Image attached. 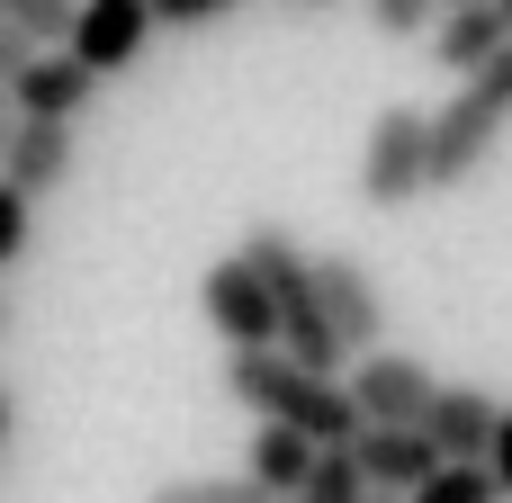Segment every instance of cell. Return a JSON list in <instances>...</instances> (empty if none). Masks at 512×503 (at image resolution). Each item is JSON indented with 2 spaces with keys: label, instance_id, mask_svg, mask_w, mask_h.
<instances>
[{
  "label": "cell",
  "instance_id": "obj_1",
  "mask_svg": "<svg viewBox=\"0 0 512 503\" xmlns=\"http://www.w3.org/2000/svg\"><path fill=\"white\" fill-rule=\"evenodd\" d=\"M225 387H234V405H243L252 423L306 432L315 450H351V441L369 432L360 405H351V387L324 378V369H297L288 351H234V360H225Z\"/></svg>",
  "mask_w": 512,
  "mask_h": 503
},
{
  "label": "cell",
  "instance_id": "obj_2",
  "mask_svg": "<svg viewBox=\"0 0 512 503\" xmlns=\"http://www.w3.org/2000/svg\"><path fill=\"white\" fill-rule=\"evenodd\" d=\"M243 270L270 288V315H279V351L297 360V369H342V342H333V324H324V297H315V252L288 234V225H252L243 234Z\"/></svg>",
  "mask_w": 512,
  "mask_h": 503
},
{
  "label": "cell",
  "instance_id": "obj_3",
  "mask_svg": "<svg viewBox=\"0 0 512 503\" xmlns=\"http://www.w3.org/2000/svg\"><path fill=\"white\" fill-rule=\"evenodd\" d=\"M512 126V45L486 63V72H468L459 90H450V108H432V189H459L486 153H495V135Z\"/></svg>",
  "mask_w": 512,
  "mask_h": 503
},
{
  "label": "cell",
  "instance_id": "obj_4",
  "mask_svg": "<svg viewBox=\"0 0 512 503\" xmlns=\"http://www.w3.org/2000/svg\"><path fill=\"white\" fill-rule=\"evenodd\" d=\"M432 117L423 108H378L369 117V144H360V207H414L432 180Z\"/></svg>",
  "mask_w": 512,
  "mask_h": 503
},
{
  "label": "cell",
  "instance_id": "obj_5",
  "mask_svg": "<svg viewBox=\"0 0 512 503\" xmlns=\"http://www.w3.org/2000/svg\"><path fill=\"white\" fill-rule=\"evenodd\" d=\"M342 387H351V405H360L369 432H423V414H432V396H441V378H432L414 351H360Z\"/></svg>",
  "mask_w": 512,
  "mask_h": 503
},
{
  "label": "cell",
  "instance_id": "obj_6",
  "mask_svg": "<svg viewBox=\"0 0 512 503\" xmlns=\"http://www.w3.org/2000/svg\"><path fill=\"white\" fill-rule=\"evenodd\" d=\"M315 297H324V324H333L342 360L387 351V297H378V279H369L360 252H315Z\"/></svg>",
  "mask_w": 512,
  "mask_h": 503
},
{
  "label": "cell",
  "instance_id": "obj_7",
  "mask_svg": "<svg viewBox=\"0 0 512 503\" xmlns=\"http://www.w3.org/2000/svg\"><path fill=\"white\" fill-rule=\"evenodd\" d=\"M144 45H153V0H81V9H72V36H63V54H72L90 81L135 72Z\"/></svg>",
  "mask_w": 512,
  "mask_h": 503
},
{
  "label": "cell",
  "instance_id": "obj_8",
  "mask_svg": "<svg viewBox=\"0 0 512 503\" xmlns=\"http://www.w3.org/2000/svg\"><path fill=\"white\" fill-rule=\"evenodd\" d=\"M198 306H207V324H216V342H225V351H279V315H270V288L243 270V252L207 261V279H198Z\"/></svg>",
  "mask_w": 512,
  "mask_h": 503
},
{
  "label": "cell",
  "instance_id": "obj_9",
  "mask_svg": "<svg viewBox=\"0 0 512 503\" xmlns=\"http://www.w3.org/2000/svg\"><path fill=\"white\" fill-rule=\"evenodd\" d=\"M495 396L486 387H441L432 396V414H423V441L441 450V468H486V450H495Z\"/></svg>",
  "mask_w": 512,
  "mask_h": 503
},
{
  "label": "cell",
  "instance_id": "obj_10",
  "mask_svg": "<svg viewBox=\"0 0 512 503\" xmlns=\"http://www.w3.org/2000/svg\"><path fill=\"white\" fill-rule=\"evenodd\" d=\"M9 99H18V117L72 126V117H81V108L99 99V81H90V72H81V63H72L63 45H45V54H36V63H27V72L9 81Z\"/></svg>",
  "mask_w": 512,
  "mask_h": 503
},
{
  "label": "cell",
  "instance_id": "obj_11",
  "mask_svg": "<svg viewBox=\"0 0 512 503\" xmlns=\"http://www.w3.org/2000/svg\"><path fill=\"white\" fill-rule=\"evenodd\" d=\"M63 171H72V126L18 117V144H9V162H0V180L36 207V198H54V189H63Z\"/></svg>",
  "mask_w": 512,
  "mask_h": 503
},
{
  "label": "cell",
  "instance_id": "obj_12",
  "mask_svg": "<svg viewBox=\"0 0 512 503\" xmlns=\"http://www.w3.org/2000/svg\"><path fill=\"white\" fill-rule=\"evenodd\" d=\"M351 468L369 477V495H414V486L441 468V450H432L423 432H360V441H351Z\"/></svg>",
  "mask_w": 512,
  "mask_h": 503
},
{
  "label": "cell",
  "instance_id": "obj_13",
  "mask_svg": "<svg viewBox=\"0 0 512 503\" xmlns=\"http://www.w3.org/2000/svg\"><path fill=\"white\" fill-rule=\"evenodd\" d=\"M315 459H324V450H315L306 432L261 423V432H252V459H243V477H252L270 503H297V495H306V477H315Z\"/></svg>",
  "mask_w": 512,
  "mask_h": 503
},
{
  "label": "cell",
  "instance_id": "obj_14",
  "mask_svg": "<svg viewBox=\"0 0 512 503\" xmlns=\"http://www.w3.org/2000/svg\"><path fill=\"white\" fill-rule=\"evenodd\" d=\"M504 45H512V36H504V18H495V9H441V18H432V63H441V72H459V81H468V72H486Z\"/></svg>",
  "mask_w": 512,
  "mask_h": 503
},
{
  "label": "cell",
  "instance_id": "obj_15",
  "mask_svg": "<svg viewBox=\"0 0 512 503\" xmlns=\"http://www.w3.org/2000/svg\"><path fill=\"white\" fill-rule=\"evenodd\" d=\"M72 9H81V0H0V18H9L27 45H63V36H72Z\"/></svg>",
  "mask_w": 512,
  "mask_h": 503
},
{
  "label": "cell",
  "instance_id": "obj_16",
  "mask_svg": "<svg viewBox=\"0 0 512 503\" xmlns=\"http://www.w3.org/2000/svg\"><path fill=\"white\" fill-rule=\"evenodd\" d=\"M297 503H369V477L351 468V450H324L315 459V477H306V495Z\"/></svg>",
  "mask_w": 512,
  "mask_h": 503
},
{
  "label": "cell",
  "instance_id": "obj_17",
  "mask_svg": "<svg viewBox=\"0 0 512 503\" xmlns=\"http://www.w3.org/2000/svg\"><path fill=\"white\" fill-rule=\"evenodd\" d=\"M405 503H504V495H495V477H486V468H432Z\"/></svg>",
  "mask_w": 512,
  "mask_h": 503
},
{
  "label": "cell",
  "instance_id": "obj_18",
  "mask_svg": "<svg viewBox=\"0 0 512 503\" xmlns=\"http://www.w3.org/2000/svg\"><path fill=\"white\" fill-rule=\"evenodd\" d=\"M153 503H270L252 477H171V486H153Z\"/></svg>",
  "mask_w": 512,
  "mask_h": 503
},
{
  "label": "cell",
  "instance_id": "obj_19",
  "mask_svg": "<svg viewBox=\"0 0 512 503\" xmlns=\"http://www.w3.org/2000/svg\"><path fill=\"white\" fill-rule=\"evenodd\" d=\"M369 18H378V36H432L441 0H369Z\"/></svg>",
  "mask_w": 512,
  "mask_h": 503
},
{
  "label": "cell",
  "instance_id": "obj_20",
  "mask_svg": "<svg viewBox=\"0 0 512 503\" xmlns=\"http://www.w3.org/2000/svg\"><path fill=\"white\" fill-rule=\"evenodd\" d=\"M243 0H153V27H216V18H234Z\"/></svg>",
  "mask_w": 512,
  "mask_h": 503
},
{
  "label": "cell",
  "instance_id": "obj_21",
  "mask_svg": "<svg viewBox=\"0 0 512 503\" xmlns=\"http://www.w3.org/2000/svg\"><path fill=\"white\" fill-rule=\"evenodd\" d=\"M27 225H36V207H27V198H18V189L0 180V270H9V261L27 252Z\"/></svg>",
  "mask_w": 512,
  "mask_h": 503
},
{
  "label": "cell",
  "instance_id": "obj_22",
  "mask_svg": "<svg viewBox=\"0 0 512 503\" xmlns=\"http://www.w3.org/2000/svg\"><path fill=\"white\" fill-rule=\"evenodd\" d=\"M486 477H495V495L512 503V405L495 414V450H486Z\"/></svg>",
  "mask_w": 512,
  "mask_h": 503
},
{
  "label": "cell",
  "instance_id": "obj_23",
  "mask_svg": "<svg viewBox=\"0 0 512 503\" xmlns=\"http://www.w3.org/2000/svg\"><path fill=\"white\" fill-rule=\"evenodd\" d=\"M36 54H45V45H27V36H18V27L0 18V90H9V81H18V72H27Z\"/></svg>",
  "mask_w": 512,
  "mask_h": 503
},
{
  "label": "cell",
  "instance_id": "obj_24",
  "mask_svg": "<svg viewBox=\"0 0 512 503\" xmlns=\"http://www.w3.org/2000/svg\"><path fill=\"white\" fill-rule=\"evenodd\" d=\"M9 144H18V99L0 90V162H9Z\"/></svg>",
  "mask_w": 512,
  "mask_h": 503
},
{
  "label": "cell",
  "instance_id": "obj_25",
  "mask_svg": "<svg viewBox=\"0 0 512 503\" xmlns=\"http://www.w3.org/2000/svg\"><path fill=\"white\" fill-rule=\"evenodd\" d=\"M279 9H297V18H324V9H342V0H279Z\"/></svg>",
  "mask_w": 512,
  "mask_h": 503
},
{
  "label": "cell",
  "instance_id": "obj_26",
  "mask_svg": "<svg viewBox=\"0 0 512 503\" xmlns=\"http://www.w3.org/2000/svg\"><path fill=\"white\" fill-rule=\"evenodd\" d=\"M9 423H18V405H9V387H0V441H9Z\"/></svg>",
  "mask_w": 512,
  "mask_h": 503
},
{
  "label": "cell",
  "instance_id": "obj_27",
  "mask_svg": "<svg viewBox=\"0 0 512 503\" xmlns=\"http://www.w3.org/2000/svg\"><path fill=\"white\" fill-rule=\"evenodd\" d=\"M0 342H9V288H0Z\"/></svg>",
  "mask_w": 512,
  "mask_h": 503
},
{
  "label": "cell",
  "instance_id": "obj_28",
  "mask_svg": "<svg viewBox=\"0 0 512 503\" xmlns=\"http://www.w3.org/2000/svg\"><path fill=\"white\" fill-rule=\"evenodd\" d=\"M495 18H504V36H512V0H495Z\"/></svg>",
  "mask_w": 512,
  "mask_h": 503
},
{
  "label": "cell",
  "instance_id": "obj_29",
  "mask_svg": "<svg viewBox=\"0 0 512 503\" xmlns=\"http://www.w3.org/2000/svg\"><path fill=\"white\" fill-rule=\"evenodd\" d=\"M369 503H405V495H369Z\"/></svg>",
  "mask_w": 512,
  "mask_h": 503
}]
</instances>
